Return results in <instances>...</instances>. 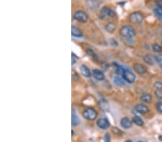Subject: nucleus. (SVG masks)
<instances>
[{
    "instance_id": "obj_1",
    "label": "nucleus",
    "mask_w": 162,
    "mask_h": 142,
    "mask_svg": "<svg viewBox=\"0 0 162 142\" xmlns=\"http://www.w3.org/2000/svg\"><path fill=\"white\" fill-rule=\"evenodd\" d=\"M120 34L123 37L131 39L136 35V30L131 25H125L120 30Z\"/></svg>"
},
{
    "instance_id": "obj_2",
    "label": "nucleus",
    "mask_w": 162,
    "mask_h": 142,
    "mask_svg": "<svg viewBox=\"0 0 162 142\" xmlns=\"http://www.w3.org/2000/svg\"><path fill=\"white\" fill-rule=\"evenodd\" d=\"M83 116L87 120L93 121L97 118V112L92 108H87L83 111Z\"/></svg>"
},
{
    "instance_id": "obj_3",
    "label": "nucleus",
    "mask_w": 162,
    "mask_h": 142,
    "mask_svg": "<svg viewBox=\"0 0 162 142\" xmlns=\"http://www.w3.org/2000/svg\"><path fill=\"white\" fill-rule=\"evenodd\" d=\"M143 19H144V17H143V14L139 12H135L131 13L129 16V19L131 20V22L136 24L141 23V22H143Z\"/></svg>"
},
{
    "instance_id": "obj_4",
    "label": "nucleus",
    "mask_w": 162,
    "mask_h": 142,
    "mask_svg": "<svg viewBox=\"0 0 162 142\" xmlns=\"http://www.w3.org/2000/svg\"><path fill=\"white\" fill-rule=\"evenodd\" d=\"M74 19H76V21L80 22H86L88 20V15H86V12H84V11L79 10L76 11L73 15Z\"/></svg>"
},
{
    "instance_id": "obj_5",
    "label": "nucleus",
    "mask_w": 162,
    "mask_h": 142,
    "mask_svg": "<svg viewBox=\"0 0 162 142\" xmlns=\"http://www.w3.org/2000/svg\"><path fill=\"white\" fill-rule=\"evenodd\" d=\"M122 76L123 79H124L126 82L131 83H131H133L136 81V77L135 74L131 71H128V70H125Z\"/></svg>"
},
{
    "instance_id": "obj_6",
    "label": "nucleus",
    "mask_w": 162,
    "mask_h": 142,
    "mask_svg": "<svg viewBox=\"0 0 162 142\" xmlns=\"http://www.w3.org/2000/svg\"><path fill=\"white\" fill-rule=\"evenodd\" d=\"M133 69L137 73L139 74V75H143L147 72V68L145 65H143V64H141V63H135L133 65Z\"/></svg>"
},
{
    "instance_id": "obj_7",
    "label": "nucleus",
    "mask_w": 162,
    "mask_h": 142,
    "mask_svg": "<svg viewBox=\"0 0 162 142\" xmlns=\"http://www.w3.org/2000/svg\"><path fill=\"white\" fill-rule=\"evenodd\" d=\"M100 13H101V15L103 16V17H115V12L112 10V9L107 7V6H104L100 11Z\"/></svg>"
},
{
    "instance_id": "obj_8",
    "label": "nucleus",
    "mask_w": 162,
    "mask_h": 142,
    "mask_svg": "<svg viewBox=\"0 0 162 142\" xmlns=\"http://www.w3.org/2000/svg\"><path fill=\"white\" fill-rule=\"evenodd\" d=\"M120 126H121L123 128H125V129H129V128H131L132 126H133V122H132L131 119L127 118V117H124V118H123L121 121H120Z\"/></svg>"
},
{
    "instance_id": "obj_9",
    "label": "nucleus",
    "mask_w": 162,
    "mask_h": 142,
    "mask_svg": "<svg viewBox=\"0 0 162 142\" xmlns=\"http://www.w3.org/2000/svg\"><path fill=\"white\" fill-rule=\"evenodd\" d=\"M97 125L101 129H107L109 127V122L107 118H100L97 121Z\"/></svg>"
},
{
    "instance_id": "obj_10",
    "label": "nucleus",
    "mask_w": 162,
    "mask_h": 142,
    "mask_svg": "<svg viewBox=\"0 0 162 142\" xmlns=\"http://www.w3.org/2000/svg\"><path fill=\"white\" fill-rule=\"evenodd\" d=\"M135 110L137 112L141 114H146L149 112V109L148 108L147 105L144 104H137L135 106Z\"/></svg>"
},
{
    "instance_id": "obj_11",
    "label": "nucleus",
    "mask_w": 162,
    "mask_h": 142,
    "mask_svg": "<svg viewBox=\"0 0 162 142\" xmlns=\"http://www.w3.org/2000/svg\"><path fill=\"white\" fill-rule=\"evenodd\" d=\"M92 75L96 80H102L104 79V74L103 72L98 69H95L92 71Z\"/></svg>"
},
{
    "instance_id": "obj_12",
    "label": "nucleus",
    "mask_w": 162,
    "mask_h": 142,
    "mask_svg": "<svg viewBox=\"0 0 162 142\" xmlns=\"http://www.w3.org/2000/svg\"><path fill=\"white\" fill-rule=\"evenodd\" d=\"M144 61L146 63H147L148 65H153L156 62V56L153 55L151 54L146 55L144 57Z\"/></svg>"
},
{
    "instance_id": "obj_13",
    "label": "nucleus",
    "mask_w": 162,
    "mask_h": 142,
    "mask_svg": "<svg viewBox=\"0 0 162 142\" xmlns=\"http://www.w3.org/2000/svg\"><path fill=\"white\" fill-rule=\"evenodd\" d=\"M72 36H74V37H81L82 36H83V33H82L81 30L78 28V27L72 25Z\"/></svg>"
},
{
    "instance_id": "obj_14",
    "label": "nucleus",
    "mask_w": 162,
    "mask_h": 142,
    "mask_svg": "<svg viewBox=\"0 0 162 142\" xmlns=\"http://www.w3.org/2000/svg\"><path fill=\"white\" fill-rule=\"evenodd\" d=\"M80 71L82 73V75H83L84 76H85V77H86V78H90L91 75H92V73H91L90 70L85 65H81Z\"/></svg>"
},
{
    "instance_id": "obj_15",
    "label": "nucleus",
    "mask_w": 162,
    "mask_h": 142,
    "mask_svg": "<svg viewBox=\"0 0 162 142\" xmlns=\"http://www.w3.org/2000/svg\"><path fill=\"white\" fill-rule=\"evenodd\" d=\"M72 123L73 126H76L80 123V120H79L78 116L75 114L74 109H73L72 114Z\"/></svg>"
},
{
    "instance_id": "obj_16",
    "label": "nucleus",
    "mask_w": 162,
    "mask_h": 142,
    "mask_svg": "<svg viewBox=\"0 0 162 142\" xmlns=\"http://www.w3.org/2000/svg\"><path fill=\"white\" fill-rule=\"evenodd\" d=\"M141 100L143 103H150L152 101V96L149 93H143L141 95Z\"/></svg>"
},
{
    "instance_id": "obj_17",
    "label": "nucleus",
    "mask_w": 162,
    "mask_h": 142,
    "mask_svg": "<svg viewBox=\"0 0 162 142\" xmlns=\"http://www.w3.org/2000/svg\"><path fill=\"white\" fill-rule=\"evenodd\" d=\"M154 13L156 17L162 22V6H157L154 9Z\"/></svg>"
},
{
    "instance_id": "obj_18",
    "label": "nucleus",
    "mask_w": 162,
    "mask_h": 142,
    "mask_svg": "<svg viewBox=\"0 0 162 142\" xmlns=\"http://www.w3.org/2000/svg\"><path fill=\"white\" fill-rule=\"evenodd\" d=\"M105 29L109 33H113L114 31L116 29V25L114 22H108V24H106L105 26Z\"/></svg>"
},
{
    "instance_id": "obj_19",
    "label": "nucleus",
    "mask_w": 162,
    "mask_h": 142,
    "mask_svg": "<svg viewBox=\"0 0 162 142\" xmlns=\"http://www.w3.org/2000/svg\"><path fill=\"white\" fill-rule=\"evenodd\" d=\"M133 122L137 126H143V124H144V122H143L142 118L137 116H134L133 118Z\"/></svg>"
},
{
    "instance_id": "obj_20",
    "label": "nucleus",
    "mask_w": 162,
    "mask_h": 142,
    "mask_svg": "<svg viewBox=\"0 0 162 142\" xmlns=\"http://www.w3.org/2000/svg\"><path fill=\"white\" fill-rule=\"evenodd\" d=\"M113 65H114V66H115V67L116 73H117L118 74V75H123V72H124L125 69L123 68V67L121 66V65H118V63L114 62Z\"/></svg>"
},
{
    "instance_id": "obj_21",
    "label": "nucleus",
    "mask_w": 162,
    "mask_h": 142,
    "mask_svg": "<svg viewBox=\"0 0 162 142\" xmlns=\"http://www.w3.org/2000/svg\"><path fill=\"white\" fill-rule=\"evenodd\" d=\"M87 5L91 9H96L99 6V3L96 0H87Z\"/></svg>"
},
{
    "instance_id": "obj_22",
    "label": "nucleus",
    "mask_w": 162,
    "mask_h": 142,
    "mask_svg": "<svg viewBox=\"0 0 162 142\" xmlns=\"http://www.w3.org/2000/svg\"><path fill=\"white\" fill-rule=\"evenodd\" d=\"M99 103H100V107H101L102 109H103L104 110H108L109 109L108 103L105 100H104V99L100 100Z\"/></svg>"
},
{
    "instance_id": "obj_23",
    "label": "nucleus",
    "mask_w": 162,
    "mask_h": 142,
    "mask_svg": "<svg viewBox=\"0 0 162 142\" xmlns=\"http://www.w3.org/2000/svg\"><path fill=\"white\" fill-rule=\"evenodd\" d=\"M152 49L154 52L157 53H160L162 52V46L160 45L155 43L152 45Z\"/></svg>"
},
{
    "instance_id": "obj_24",
    "label": "nucleus",
    "mask_w": 162,
    "mask_h": 142,
    "mask_svg": "<svg viewBox=\"0 0 162 142\" xmlns=\"http://www.w3.org/2000/svg\"><path fill=\"white\" fill-rule=\"evenodd\" d=\"M114 83H115V85H119V86H123V85H125V83L122 80V79L120 78L119 77H115L114 78Z\"/></svg>"
},
{
    "instance_id": "obj_25",
    "label": "nucleus",
    "mask_w": 162,
    "mask_h": 142,
    "mask_svg": "<svg viewBox=\"0 0 162 142\" xmlns=\"http://www.w3.org/2000/svg\"><path fill=\"white\" fill-rule=\"evenodd\" d=\"M86 53H87L89 55H90L91 57H92L93 58H94L95 60H98V57H97V54H96L94 51H92V49H86Z\"/></svg>"
},
{
    "instance_id": "obj_26",
    "label": "nucleus",
    "mask_w": 162,
    "mask_h": 142,
    "mask_svg": "<svg viewBox=\"0 0 162 142\" xmlns=\"http://www.w3.org/2000/svg\"><path fill=\"white\" fill-rule=\"evenodd\" d=\"M156 62L158 63L159 66L162 68V54H159L156 56Z\"/></svg>"
},
{
    "instance_id": "obj_27",
    "label": "nucleus",
    "mask_w": 162,
    "mask_h": 142,
    "mask_svg": "<svg viewBox=\"0 0 162 142\" xmlns=\"http://www.w3.org/2000/svg\"><path fill=\"white\" fill-rule=\"evenodd\" d=\"M154 87L156 90H161L162 91V83L160 81H156L154 83Z\"/></svg>"
},
{
    "instance_id": "obj_28",
    "label": "nucleus",
    "mask_w": 162,
    "mask_h": 142,
    "mask_svg": "<svg viewBox=\"0 0 162 142\" xmlns=\"http://www.w3.org/2000/svg\"><path fill=\"white\" fill-rule=\"evenodd\" d=\"M155 95L159 99H162V91L161 90H156L155 91Z\"/></svg>"
},
{
    "instance_id": "obj_29",
    "label": "nucleus",
    "mask_w": 162,
    "mask_h": 142,
    "mask_svg": "<svg viewBox=\"0 0 162 142\" xmlns=\"http://www.w3.org/2000/svg\"><path fill=\"white\" fill-rule=\"evenodd\" d=\"M72 65H74L75 62H76V61L77 60H78V59H79V58L77 57V56L75 55L74 53H72Z\"/></svg>"
},
{
    "instance_id": "obj_30",
    "label": "nucleus",
    "mask_w": 162,
    "mask_h": 142,
    "mask_svg": "<svg viewBox=\"0 0 162 142\" xmlns=\"http://www.w3.org/2000/svg\"><path fill=\"white\" fill-rule=\"evenodd\" d=\"M156 109L162 114V102H158L156 105Z\"/></svg>"
},
{
    "instance_id": "obj_31",
    "label": "nucleus",
    "mask_w": 162,
    "mask_h": 142,
    "mask_svg": "<svg viewBox=\"0 0 162 142\" xmlns=\"http://www.w3.org/2000/svg\"><path fill=\"white\" fill-rule=\"evenodd\" d=\"M109 141H110V137L108 134H107L104 136V142H109Z\"/></svg>"
},
{
    "instance_id": "obj_32",
    "label": "nucleus",
    "mask_w": 162,
    "mask_h": 142,
    "mask_svg": "<svg viewBox=\"0 0 162 142\" xmlns=\"http://www.w3.org/2000/svg\"><path fill=\"white\" fill-rule=\"evenodd\" d=\"M159 140L162 141V136H159Z\"/></svg>"
},
{
    "instance_id": "obj_33",
    "label": "nucleus",
    "mask_w": 162,
    "mask_h": 142,
    "mask_svg": "<svg viewBox=\"0 0 162 142\" xmlns=\"http://www.w3.org/2000/svg\"><path fill=\"white\" fill-rule=\"evenodd\" d=\"M126 142H133L132 141H131V140H128V141H127Z\"/></svg>"
},
{
    "instance_id": "obj_34",
    "label": "nucleus",
    "mask_w": 162,
    "mask_h": 142,
    "mask_svg": "<svg viewBox=\"0 0 162 142\" xmlns=\"http://www.w3.org/2000/svg\"><path fill=\"white\" fill-rule=\"evenodd\" d=\"M159 1H161V2H162V0H159Z\"/></svg>"
},
{
    "instance_id": "obj_35",
    "label": "nucleus",
    "mask_w": 162,
    "mask_h": 142,
    "mask_svg": "<svg viewBox=\"0 0 162 142\" xmlns=\"http://www.w3.org/2000/svg\"><path fill=\"white\" fill-rule=\"evenodd\" d=\"M138 142H143V141H138Z\"/></svg>"
},
{
    "instance_id": "obj_36",
    "label": "nucleus",
    "mask_w": 162,
    "mask_h": 142,
    "mask_svg": "<svg viewBox=\"0 0 162 142\" xmlns=\"http://www.w3.org/2000/svg\"><path fill=\"white\" fill-rule=\"evenodd\" d=\"M161 46H162V42H161Z\"/></svg>"
},
{
    "instance_id": "obj_37",
    "label": "nucleus",
    "mask_w": 162,
    "mask_h": 142,
    "mask_svg": "<svg viewBox=\"0 0 162 142\" xmlns=\"http://www.w3.org/2000/svg\"><path fill=\"white\" fill-rule=\"evenodd\" d=\"M161 35H162V33H161Z\"/></svg>"
}]
</instances>
